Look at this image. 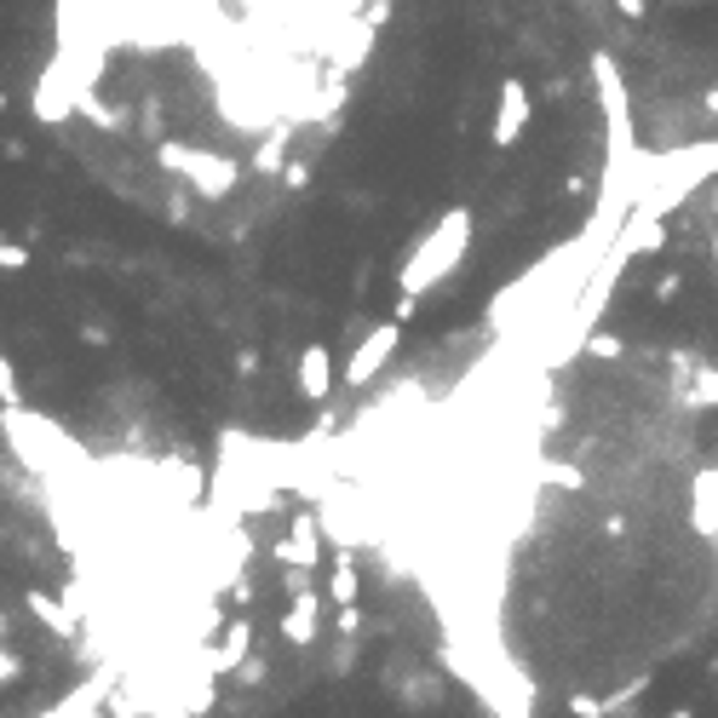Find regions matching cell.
<instances>
[{"instance_id":"cell-21","label":"cell","mask_w":718,"mask_h":718,"mask_svg":"<svg viewBox=\"0 0 718 718\" xmlns=\"http://www.w3.org/2000/svg\"><path fill=\"white\" fill-rule=\"evenodd\" d=\"M702 110H707V115H713V122H718V87H713V92L702 98Z\"/></svg>"},{"instance_id":"cell-6","label":"cell","mask_w":718,"mask_h":718,"mask_svg":"<svg viewBox=\"0 0 718 718\" xmlns=\"http://www.w3.org/2000/svg\"><path fill=\"white\" fill-rule=\"evenodd\" d=\"M529 87L517 81V75H506L501 81V110H494V150H512L517 138H524V127H529Z\"/></svg>"},{"instance_id":"cell-20","label":"cell","mask_w":718,"mask_h":718,"mask_svg":"<svg viewBox=\"0 0 718 718\" xmlns=\"http://www.w3.org/2000/svg\"><path fill=\"white\" fill-rule=\"evenodd\" d=\"M17 672H24V667H17V655L0 650V684H7V678H17Z\"/></svg>"},{"instance_id":"cell-23","label":"cell","mask_w":718,"mask_h":718,"mask_svg":"<svg viewBox=\"0 0 718 718\" xmlns=\"http://www.w3.org/2000/svg\"><path fill=\"white\" fill-rule=\"evenodd\" d=\"M707 207H713V213H718V190H713V202H707Z\"/></svg>"},{"instance_id":"cell-8","label":"cell","mask_w":718,"mask_h":718,"mask_svg":"<svg viewBox=\"0 0 718 718\" xmlns=\"http://www.w3.org/2000/svg\"><path fill=\"white\" fill-rule=\"evenodd\" d=\"M328 391H333V351L323 339H311V345L299 351V396H305V403H323Z\"/></svg>"},{"instance_id":"cell-12","label":"cell","mask_w":718,"mask_h":718,"mask_svg":"<svg viewBox=\"0 0 718 718\" xmlns=\"http://www.w3.org/2000/svg\"><path fill=\"white\" fill-rule=\"evenodd\" d=\"M718 403V368H695V380H690V408H713Z\"/></svg>"},{"instance_id":"cell-18","label":"cell","mask_w":718,"mask_h":718,"mask_svg":"<svg viewBox=\"0 0 718 718\" xmlns=\"http://www.w3.org/2000/svg\"><path fill=\"white\" fill-rule=\"evenodd\" d=\"M678 288H684V276H678V270H667L662 282H655V299H662V305H667V299H678Z\"/></svg>"},{"instance_id":"cell-22","label":"cell","mask_w":718,"mask_h":718,"mask_svg":"<svg viewBox=\"0 0 718 718\" xmlns=\"http://www.w3.org/2000/svg\"><path fill=\"white\" fill-rule=\"evenodd\" d=\"M667 718H695V713H690V707H672V713H667Z\"/></svg>"},{"instance_id":"cell-10","label":"cell","mask_w":718,"mask_h":718,"mask_svg":"<svg viewBox=\"0 0 718 718\" xmlns=\"http://www.w3.org/2000/svg\"><path fill=\"white\" fill-rule=\"evenodd\" d=\"M356 592H363L356 557H351V546H339V557H333V581H328V597H333L339 609H345V604H356Z\"/></svg>"},{"instance_id":"cell-4","label":"cell","mask_w":718,"mask_h":718,"mask_svg":"<svg viewBox=\"0 0 718 718\" xmlns=\"http://www.w3.org/2000/svg\"><path fill=\"white\" fill-rule=\"evenodd\" d=\"M396 345H403V323H396V316H391V323H380L368 339H356V351H351V363H345V386L363 391L374 374H380L391 356H396Z\"/></svg>"},{"instance_id":"cell-24","label":"cell","mask_w":718,"mask_h":718,"mask_svg":"<svg viewBox=\"0 0 718 718\" xmlns=\"http://www.w3.org/2000/svg\"><path fill=\"white\" fill-rule=\"evenodd\" d=\"M0 110H7V92H0Z\"/></svg>"},{"instance_id":"cell-16","label":"cell","mask_w":718,"mask_h":718,"mask_svg":"<svg viewBox=\"0 0 718 718\" xmlns=\"http://www.w3.org/2000/svg\"><path fill=\"white\" fill-rule=\"evenodd\" d=\"M569 718H609V707L592 702V695H569Z\"/></svg>"},{"instance_id":"cell-3","label":"cell","mask_w":718,"mask_h":718,"mask_svg":"<svg viewBox=\"0 0 718 718\" xmlns=\"http://www.w3.org/2000/svg\"><path fill=\"white\" fill-rule=\"evenodd\" d=\"M162 167L167 173H185L202 196H225L236 185V162H225V155H207V150H178V144H162Z\"/></svg>"},{"instance_id":"cell-19","label":"cell","mask_w":718,"mask_h":718,"mask_svg":"<svg viewBox=\"0 0 718 718\" xmlns=\"http://www.w3.org/2000/svg\"><path fill=\"white\" fill-rule=\"evenodd\" d=\"M615 12H621V17H627V24H638V17H644L650 7H644V0H615Z\"/></svg>"},{"instance_id":"cell-17","label":"cell","mask_w":718,"mask_h":718,"mask_svg":"<svg viewBox=\"0 0 718 718\" xmlns=\"http://www.w3.org/2000/svg\"><path fill=\"white\" fill-rule=\"evenodd\" d=\"M339 632H345V638H356V632H363V604H345V609H339V621H333Z\"/></svg>"},{"instance_id":"cell-2","label":"cell","mask_w":718,"mask_h":718,"mask_svg":"<svg viewBox=\"0 0 718 718\" xmlns=\"http://www.w3.org/2000/svg\"><path fill=\"white\" fill-rule=\"evenodd\" d=\"M592 81L604 98V122H609V167H632L638 162V138H632V110H627V87L609 52L592 58Z\"/></svg>"},{"instance_id":"cell-15","label":"cell","mask_w":718,"mask_h":718,"mask_svg":"<svg viewBox=\"0 0 718 718\" xmlns=\"http://www.w3.org/2000/svg\"><path fill=\"white\" fill-rule=\"evenodd\" d=\"M29 265V248H17L7 230H0V270H24Z\"/></svg>"},{"instance_id":"cell-14","label":"cell","mask_w":718,"mask_h":718,"mask_svg":"<svg viewBox=\"0 0 718 718\" xmlns=\"http://www.w3.org/2000/svg\"><path fill=\"white\" fill-rule=\"evenodd\" d=\"M0 403H7V408H24V391H17V374H12L7 356H0Z\"/></svg>"},{"instance_id":"cell-13","label":"cell","mask_w":718,"mask_h":718,"mask_svg":"<svg viewBox=\"0 0 718 718\" xmlns=\"http://www.w3.org/2000/svg\"><path fill=\"white\" fill-rule=\"evenodd\" d=\"M587 356H604V363H615V356H621L627 345H621V339H615V333H587V345H581Z\"/></svg>"},{"instance_id":"cell-7","label":"cell","mask_w":718,"mask_h":718,"mask_svg":"<svg viewBox=\"0 0 718 718\" xmlns=\"http://www.w3.org/2000/svg\"><path fill=\"white\" fill-rule=\"evenodd\" d=\"M316 609H323L316 587H311V581H293V604H288V615H282V632H288L293 650H311V644H316Z\"/></svg>"},{"instance_id":"cell-9","label":"cell","mask_w":718,"mask_h":718,"mask_svg":"<svg viewBox=\"0 0 718 718\" xmlns=\"http://www.w3.org/2000/svg\"><path fill=\"white\" fill-rule=\"evenodd\" d=\"M690 494H695V529L718 541V471H695Z\"/></svg>"},{"instance_id":"cell-5","label":"cell","mask_w":718,"mask_h":718,"mask_svg":"<svg viewBox=\"0 0 718 718\" xmlns=\"http://www.w3.org/2000/svg\"><path fill=\"white\" fill-rule=\"evenodd\" d=\"M276 564H282V569H316V564H323V517L293 512L282 546H276Z\"/></svg>"},{"instance_id":"cell-11","label":"cell","mask_w":718,"mask_h":718,"mask_svg":"<svg viewBox=\"0 0 718 718\" xmlns=\"http://www.w3.org/2000/svg\"><path fill=\"white\" fill-rule=\"evenodd\" d=\"M29 609H35V621H41L47 632H58V638H75V632H81V621H75L64 604H52L47 592H29Z\"/></svg>"},{"instance_id":"cell-1","label":"cell","mask_w":718,"mask_h":718,"mask_svg":"<svg viewBox=\"0 0 718 718\" xmlns=\"http://www.w3.org/2000/svg\"><path fill=\"white\" fill-rule=\"evenodd\" d=\"M466 248H471V207H449L443 218H437V230L414 242L408 265L396 270V293H403V299H420L426 288H437L443 276L461 270Z\"/></svg>"}]
</instances>
